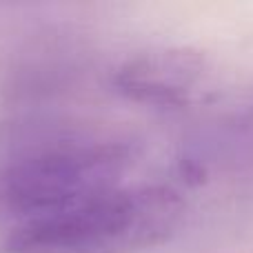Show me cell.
I'll list each match as a JSON object with an SVG mask.
<instances>
[{
	"mask_svg": "<svg viewBox=\"0 0 253 253\" xmlns=\"http://www.w3.org/2000/svg\"><path fill=\"white\" fill-rule=\"evenodd\" d=\"M131 151L111 140H71L0 167V222L16 229L123 187Z\"/></svg>",
	"mask_w": 253,
	"mask_h": 253,
	"instance_id": "7a4b0ae2",
	"label": "cell"
},
{
	"mask_svg": "<svg viewBox=\"0 0 253 253\" xmlns=\"http://www.w3.org/2000/svg\"><path fill=\"white\" fill-rule=\"evenodd\" d=\"M184 202L169 187H116L47 218L9 229L4 253H133L180 227Z\"/></svg>",
	"mask_w": 253,
	"mask_h": 253,
	"instance_id": "6da1fadb",
	"label": "cell"
},
{
	"mask_svg": "<svg viewBox=\"0 0 253 253\" xmlns=\"http://www.w3.org/2000/svg\"><path fill=\"white\" fill-rule=\"evenodd\" d=\"M207 78V62L191 49H156L125 62L116 87L135 102L184 107L198 96Z\"/></svg>",
	"mask_w": 253,
	"mask_h": 253,
	"instance_id": "3957f363",
	"label": "cell"
}]
</instances>
